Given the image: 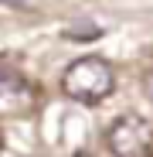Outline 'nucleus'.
Here are the masks:
<instances>
[{
    "label": "nucleus",
    "mask_w": 153,
    "mask_h": 157,
    "mask_svg": "<svg viewBox=\"0 0 153 157\" xmlns=\"http://www.w3.org/2000/svg\"><path fill=\"white\" fill-rule=\"evenodd\" d=\"M106 147L112 157H153V123L126 113L106 130Z\"/></svg>",
    "instance_id": "2"
},
{
    "label": "nucleus",
    "mask_w": 153,
    "mask_h": 157,
    "mask_svg": "<svg viewBox=\"0 0 153 157\" xmlns=\"http://www.w3.org/2000/svg\"><path fill=\"white\" fill-rule=\"evenodd\" d=\"M146 96H150V102H153V72L146 75Z\"/></svg>",
    "instance_id": "4"
},
{
    "label": "nucleus",
    "mask_w": 153,
    "mask_h": 157,
    "mask_svg": "<svg viewBox=\"0 0 153 157\" xmlns=\"http://www.w3.org/2000/svg\"><path fill=\"white\" fill-rule=\"evenodd\" d=\"M31 102H34V92L27 86V78L10 68H0V113H7V116L24 113Z\"/></svg>",
    "instance_id": "3"
},
{
    "label": "nucleus",
    "mask_w": 153,
    "mask_h": 157,
    "mask_svg": "<svg viewBox=\"0 0 153 157\" xmlns=\"http://www.w3.org/2000/svg\"><path fill=\"white\" fill-rule=\"evenodd\" d=\"M112 86H116L112 65L106 58H95V55L71 62L61 75V92L75 102H82V106H95V102L109 99Z\"/></svg>",
    "instance_id": "1"
}]
</instances>
